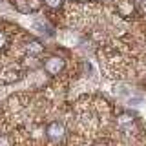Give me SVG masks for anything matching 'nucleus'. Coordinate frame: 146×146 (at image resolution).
Here are the masks:
<instances>
[{
    "label": "nucleus",
    "mask_w": 146,
    "mask_h": 146,
    "mask_svg": "<svg viewBox=\"0 0 146 146\" xmlns=\"http://www.w3.org/2000/svg\"><path fill=\"white\" fill-rule=\"evenodd\" d=\"M44 70L49 73V75H58L64 70V58L60 57H49L48 60L44 62Z\"/></svg>",
    "instance_id": "nucleus-1"
},
{
    "label": "nucleus",
    "mask_w": 146,
    "mask_h": 146,
    "mask_svg": "<svg viewBox=\"0 0 146 146\" xmlns=\"http://www.w3.org/2000/svg\"><path fill=\"white\" fill-rule=\"evenodd\" d=\"M117 13L124 18L133 17L135 13V4L133 0H117Z\"/></svg>",
    "instance_id": "nucleus-2"
},
{
    "label": "nucleus",
    "mask_w": 146,
    "mask_h": 146,
    "mask_svg": "<svg viewBox=\"0 0 146 146\" xmlns=\"http://www.w3.org/2000/svg\"><path fill=\"white\" fill-rule=\"evenodd\" d=\"M18 79H22V71L18 68H7L4 73H0V82H4V84H11Z\"/></svg>",
    "instance_id": "nucleus-3"
},
{
    "label": "nucleus",
    "mask_w": 146,
    "mask_h": 146,
    "mask_svg": "<svg viewBox=\"0 0 146 146\" xmlns=\"http://www.w3.org/2000/svg\"><path fill=\"white\" fill-rule=\"evenodd\" d=\"M64 135V126L60 124V122H51V124L48 126V137L49 139H53V141H57V139H60V137Z\"/></svg>",
    "instance_id": "nucleus-4"
},
{
    "label": "nucleus",
    "mask_w": 146,
    "mask_h": 146,
    "mask_svg": "<svg viewBox=\"0 0 146 146\" xmlns=\"http://www.w3.org/2000/svg\"><path fill=\"white\" fill-rule=\"evenodd\" d=\"M11 4L15 6L17 11H20V13L33 11V9H31V2H29V0H11Z\"/></svg>",
    "instance_id": "nucleus-5"
},
{
    "label": "nucleus",
    "mask_w": 146,
    "mask_h": 146,
    "mask_svg": "<svg viewBox=\"0 0 146 146\" xmlns=\"http://www.w3.org/2000/svg\"><path fill=\"white\" fill-rule=\"evenodd\" d=\"M26 48H27V53H29V55H38V53H42L44 46L40 42H36V40H31V42H27Z\"/></svg>",
    "instance_id": "nucleus-6"
},
{
    "label": "nucleus",
    "mask_w": 146,
    "mask_h": 146,
    "mask_svg": "<svg viewBox=\"0 0 146 146\" xmlns=\"http://www.w3.org/2000/svg\"><path fill=\"white\" fill-rule=\"evenodd\" d=\"M133 121H135L133 115H130V113H122V115L119 117V126H121V128H128V126L133 124Z\"/></svg>",
    "instance_id": "nucleus-7"
},
{
    "label": "nucleus",
    "mask_w": 146,
    "mask_h": 146,
    "mask_svg": "<svg viewBox=\"0 0 146 146\" xmlns=\"http://www.w3.org/2000/svg\"><path fill=\"white\" fill-rule=\"evenodd\" d=\"M44 4L49 9H58V7L62 6V0H44Z\"/></svg>",
    "instance_id": "nucleus-8"
},
{
    "label": "nucleus",
    "mask_w": 146,
    "mask_h": 146,
    "mask_svg": "<svg viewBox=\"0 0 146 146\" xmlns=\"http://www.w3.org/2000/svg\"><path fill=\"white\" fill-rule=\"evenodd\" d=\"M6 42H7V38H6V33H4L2 29H0V49L6 46Z\"/></svg>",
    "instance_id": "nucleus-9"
},
{
    "label": "nucleus",
    "mask_w": 146,
    "mask_h": 146,
    "mask_svg": "<svg viewBox=\"0 0 146 146\" xmlns=\"http://www.w3.org/2000/svg\"><path fill=\"white\" fill-rule=\"evenodd\" d=\"M0 146H9V141L6 137H0Z\"/></svg>",
    "instance_id": "nucleus-10"
},
{
    "label": "nucleus",
    "mask_w": 146,
    "mask_h": 146,
    "mask_svg": "<svg viewBox=\"0 0 146 146\" xmlns=\"http://www.w3.org/2000/svg\"><path fill=\"white\" fill-rule=\"evenodd\" d=\"M141 11L146 15V0H141Z\"/></svg>",
    "instance_id": "nucleus-11"
},
{
    "label": "nucleus",
    "mask_w": 146,
    "mask_h": 146,
    "mask_svg": "<svg viewBox=\"0 0 146 146\" xmlns=\"http://www.w3.org/2000/svg\"><path fill=\"white\" fill-rule=\"evenodd\" d=\"M95 146H106V144H102V143H99V144H95Z\"/></svg>",
    "instance_id": "nucleus-12"
}]
</instances>
